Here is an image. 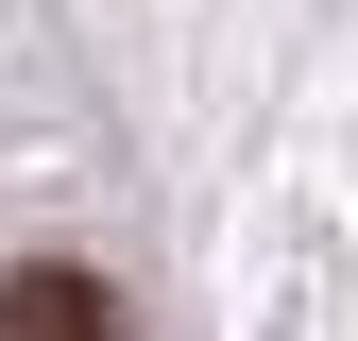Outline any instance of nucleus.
<instances>
[{"label": "nucleus", "instance_id": "f257e3e1", "mask_svg": "<svg viewBox=\"0 0 358 341\" xmlns=\"http://www.w3.org/2000/svg\"><path fill=\"white\" fill-rule=\"evenodd\" d=\"M0 341H137V324H120V290L85 256H17L0 273Z\"/></svg>", "mask_w": 358, "mask_h": 341}]
</instances>
